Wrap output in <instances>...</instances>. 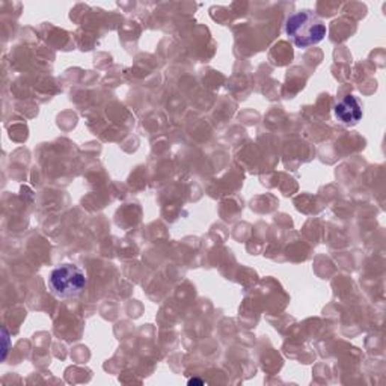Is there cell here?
I'll use <instances>...</instances> for the list:
<instances>
[{
    "label": "cell",
    "mask_w": 386,
    "mask_h": 386,
    "mask_svg": "<svg viewBox=\"0 0 386 386\" xmlns=\"http://www.w3.org/2000/svg\"><path fill=\"white\" fill-rule=\"evenodd\" d=\"M287 35L293 44L299 48H308L311 45H316L328 33L326 24L321 21L320 17L314 14L309 9H304L294 12L287 20Z\"/></svg>",
    "instance_id": "obj_1"
},
{
    "label": "cell",
    "mask_w": 386,
    "mask_h": 386,
    "mask_svg": "<svg viewBox=\"0 0 386 386\" xmlns=\"http://www.w3.org/2000/svg\"><path fill=\"white\" fill-rule=\"evenodd\" d=\"M48 287L57 299H72L83 293L87 287L84 272L75 264L57 265L48 276Z\"/></svg>",
    "instance_id": "obj_2"
},
{
    "label": "cell",
    "mask_w": 386,
    "mask_h": 386,
    "mask_svg": "<svg viewBox=\"0 0 386 386\" xmlns=\"http://www.w3.org/2000/svg\"><path fill=\"white\" fill-rule=\"evenodd\" d=\"M335 116L346 126H355L362 118V106L353 95H347L335 106Z\"/></svg>",
    "instance_id": "obj_3"
},
{
    "label": "cell",
    "mask_w": 386,
    "mask_h": 386,
    "mask_svg": "<svg viewBox=\"0 0 386 386\" xmlns=\"http://www.w3.org/2000/svg\"><path fill=\"white\" fill-rule=\"evenodd\" d=\"M4 341H5V344H4V359H5V356H6V352H8V332H6V329H4Z\"/></svg>",
    "instance_id": "obj_4"
},
{
    "label": "cell",
    "mask_w": 386,
    "mask_h": 386,
    "mask_svg": "<svg viewBox=\"0 0 386 386\" xmlns=\"http://www.w3.org/2000/svg\"><path fill=\"white\" fill-rule=\"evenodd\" d=\"M189 385H204V382L199 379H192V380H189Z\"/></svg>",
    "instance_id": "obj_5"
}]
</instances>
